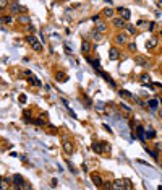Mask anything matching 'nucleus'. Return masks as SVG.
I'll list each match as a JSON object with an SVG mask.
<instances>
[{
    "mask_svg": "<svg viewBox=\"0 0 162 190\" xmlns=\"http://www.w3.org/2000/svg\"><path fill=\"white\" fill-rule=\"evenodd\" d=\"M10 12H11V15H20V13H26L28 8L26 7H23V5H20L18 2H13V3H10Z\"/></svg>",
    "mask_w": 162,
    "mask_h": 190,
    "instance_id": "obj_1",
    "label": "nucleus"
},
{
    "mask_svg": "<svg viewBox=\"0 0 162 190\" xmlns=\"http://www.w3.org/2000/svg\"><path fill=\"white\" fill-rule=\"evenodd\" d=\"M117 12L120 13V18H123L126 21V20H130V16H131V12L128 8H123V7H118L117 8Z\"/></svg>",
    "mask_w": 162,
    "mask_h": 190,
    "instance_id": "obj_2",
    "label": "nucleus"
},
{
    "mask_svg": "<svg viewBox=\"0 0 162 190\" xmlns=\"http://www.w3.org/2000/svg\"><path fill=\"white\" fill-rule=\"evenodd\" d=\"M55 80L59 83H65L68 80V75L65 72H55Z\"/></svg>",
    "mask_w": 162,
    "mask_h": 190,
    "instance_id": "obj_3",
    "label": "nucleus"
},
{
    "mask_svg": "<svg viewBox=\"0 0 162 190\" xmlns=\"http://www.w3.org/2000/svg\"><path fill=\"white\" fill-rule=\"evenodd\" d=\"M91 180L94 182V185H97V187H102V184H104L102 177L99 174H91Z\"/></svg>",
    "mask_w": 162,
    "mask_h": 190,
    "instance_id": "obj_4",
    "label": "nucleus"
},
{
    "mask_svg": "<svg viewBox=\"0 0 162 190\" xmlns=\"http://www.w3.org/2000/svg\"><path fill=\"white\" fill-rule=\"evenodd\" d=\"M18 23H21V24H29V21H31V18H29V15H26V13H21V15H18Z\"/></svg>",
    "mask_w": 162,
    "mask_h": 190,
    "instance_id": "obj_5",
    "label": "nucleus"
},
{
    "mask_svg": "<svg viewBox=\"0 0 162 190\" xmlns=\"http://www.w3.org/2000/svg\"><path fill=\"white\" fill-rule=\"evenodd\" d=\"M118 57H120V52H118L117 47H112L110 49V52H109V59L110 60H118Z\"/></svg>",
    "mask_w": 162,
    "mask_h": 190,
    "instance_id": "obj_6",
    "label": "nucleus"
},
{
    "mask_svg": "<svg viewBox=\"0 0 162 190\" xmlns=\"http://www.w3.org/2000/svg\"><path fill=\"white\" fill-rule=\"evenodd\" d=\"M112 24L115 28H126V23H125V20H123V18H113L112 20Z\"/></svg>",
    "mask_w": 162,
    "mask_h": 190,
    "instance_id": "obj_7",
    "label": "nucleus"
},
{
    "mask_svg": "<svg viewBox=\"0 0 162 190\" xmlns=\"http://www.w3.org/2000/svg\"><path fill=\"white\" fill-rule=\"evenodd\" d=\"M136 133H138V136H140V140H141V141L146 140V135H144V127H143V125L136 124Z\"/></svg>",
    "mask_w": 162,
    "mask_h": 190,
    "instance_id": "obj_8",
    "label": "nucleus"
},
{
    "mask_svg": "<svg viewBox=\"0 0 162 190\" xmlns=\"http://www.w3.org/2000/svg\"><path fill=\"white\" fill-rule=\"evenodd\" d=\"M81 52H83V54H89L91 52V42L89 41H83L81 42Z\"/></svg>",
    "mask_w": 162,
    "mask_h": 190,
    "instance_id": "obj_9",
    "label": "nucleus"
},
{
    "mask_svg": "<svg viewBox=\"0 0 162 190\" xmlns=\"http://www.w3.org/2000/svg\"><path fill=\"white\" fill-rule=\"evenodd\" d=\"M94 29L97 33H105V31H107V24H105L104 21H97V23H96V28H94Z\"/></svg>",
    "mask_w": 162,
    "mask_h": 190,
    "instance_id": "obj_10",
    "label": "nucleus"
},
{
    "mask_svg": "<svg viewBox=\"0 0 162 190\" xmlns=\"http://www.w3.org/2000/svg\"><path fill=\"white\" fill-rule=\"evenodd\" d=\"M13 182H15V187H16V189H20V187L24 184V179H23L20 174H16V176H13Z\"/></svg>",
    "mask_w": 162,
    "mask_h": 190,
    "instance_id": "obj_11",
    "label": "nucleus"
},
{
    "mask_svg": "<svg viewBox=\"0 0 162 190\" xmlns=\"http://www.w3.org/2000/svg\"><path fill=\"white\" fill-rule=\"evenodd\" d=\"M148 107L151 109V111H156V109L159 107V101L157 99H149L148 101Z\"/></svg>",
    "mask_w": 162,
    "mask_h": 190,
    "instance_id": "obj_12",
    "label": "nucleus"
},
{
    "mask_svg": "<svg viewBox=\"0 0 162 190\" xmlns=\"http://www.w3.org/2000/svg\"><path fill=\"white\" fill-rule=\"evenodd\" d=\"M92 151H94V153H97V154L104 153L102 145H101V143H97V141H94V143H92Z\"/></svg>",
    "mask_w": 162,
    "mask_h": 190,
    "instance_id": "obj_13",
    "label": "nucleus"
},
{
    "mask_svg": "<svg viewBox=\"0 0 162 190\" xmlns=\"http://www.w3.org/2000/svg\"><path fill=\"white\" fill-rule=\"evenodd\" d=\"M99 75H101V77L104 78V80H105V81L109 83V85L112 86V88H115V83H113V80H112V78H110V77H109V75H105V73H102V72H99Z\"/></svg>",
    "mask_w": 162,
    "mask_h": 190,
    "instance_id": "obj_14",
    "label": "nucleus"
},
{
    "mask_svg": "<svg viewBox=\"0 0 162 190\" xmlns=\"http://www.w3.org/2000/svg\"><path fill=\"white\" fill-rule=\"evenodd\" d=\"M115 42H117V44H120V45H123L126 42L125 34H117V36H115Z\"/></svg>",
    "mask_w": 162,
    "mask_h": 190,
    "instance_id": "obj_15",
    "label": "nucleus"
},
{
    "mask_svg": "<svg viewBox=\"0 0 162 190\" xmlns=\"http://www.w3.org/2000/svg\"><path fill=\"white\" fill-rule=\"evenodd\" d=\"M63 149H65V153L72 154L73 153V145L70 143V141H65V143H63Z\"/></svg>",
    "mask_w": 162,
    "mask_h": 190,
    "instance_id": "obj_16",
    "label": "nucleus"
},
{
    "mask_svg": "<svg viewBox=\"0 0 162 190\" xmlns=\"http://www.w3.org/2000/svg\"><path fill=\"white\" fill-rule=\"evenodd\" d=\"M135 62L138 63V65H144V67L148 65V60L144 59V57H141V55H138V57H136V59H135Z\"/></svg>",
    "mask_w": 162,
    "mask_h": 190,
    "instance_id": "obj_17",
    "label": "nucleus"
},
{
    "mask_svg": "<svg viewBox=\"0 0 162 190\" xmlns=\"http://www.w3.org/2000/svg\"><path fill=\"white\" fill-rule=\"evenodd\" d=\"M32 124H36L37 127H41V125H45V124H47V120H45L44 117H37L36 120H32Z\"/></svg>",
    "mask_w": 162,
    "mask_h": 190,
    "instance_id": "obj_18",
    "label": "nucleus"
},
{
    "mask_svg": "<svg viewBox=\"0 0 162 190\" xmlns=\"http://www.w3.org/2000/svg\"><path fill=\"white\" fill-rule=\"evenodd\" d=\"M102 15L105 16V18H112V16H113V8H105L102 12Z\"/></svg>",
    "mask_w": 162,
    "mask_h": 190,
    "instance_id": "obj_19",
    "label": "nucleus"
},
{
    "mask_svg": "<svg viewBox=\"0 0 162 190\" xmlns=\"http://www.w3.org/2000/svg\"><path fill=\"white\" fill-rule=\"evenodd\" d=\"M32 49L36 50V52H41L42 50V42H39V41H36V42H32Z\"/></svg>",
    "mask_w": 162,
    "mask_h": 190,
    "instance_id": "obj_20",
    "label": "nucleus"
},
{
    "mask_svg": "<svg viewBox=\"0 0 162 190\" xmlns=\"http://www.w3.org/2000/svg\"><path fill=\"white\" fill-rule=\"evenodd\" d=\"M110 189H123V180H115L113 185H110Z\"/></svg>",
    "mask_w": 162,
    "mask_h": 190,
    "instance_id": "obj_21",
    "label": "nucleus"
},
{
    "mask_svg": "<svg viewBox=\"0 0 162 190\" xmlns=\"http://www.w3.org/2000/svg\"><path fill=\"white\" fill-rule=\"evenodd\" d=\"M156 44H157V41H156V39H151V41L146 42V49H153V47H156Z\"/></svg>",
    "mask_w": 162,
    "mask_h": 190,
    "instance_id": "obj_22",
    "label": "nucleus"
},
{
    "mask_svg": "<svg viewBox=\"0 0 162 190\" xmlns=\"http://www.w3.org/2000/svg\"><path fill=\"white\" fill-rule=\"evenodd\" d=\"M28 81L31 83V85H34V86H41V81H37V78H34L32 75L29 77V80H28Z\"/></svg>",
    "mask_w": 162,
    "mask_h": 190,
    "instance_id": "obj_23",
    "label": "nucleus"
},
{
    "mask_svg": "<svg viewBox=\"0 0 162 190\" xmlns=\"http://www.w3.org/2000/svg\"><path fill=\"white\" fill-rule=\"evenodd\" d=\"M0 21L2 23H13V16H2V18H0Z\"/></svg>",
    "mask_w": 162,
    "mask_h": 190,
    "instance_id": "obj_24",
    "label": "nucleus"
},
{
    "mask_svg": "<svg viewBox=\"0 0 162 190\" xmlns=\"http://www.w3.org/2000/svg\"><path fill=\"white\" fill-rule=\"evenodd\" d=\"M118 94H120V96H123V98H133V96H131L126 90H120V91H118Z\"/></svg>",
    "mask_w": 162,
    "mask_h": 190,
    "instance_id": "obj_25",
    "label": "nucleus"
},
{
    "mask_svg": "<svg viewBox=\"0 0 162 190\" xmlns=\"http://www.w3.org/2000/svg\"><path fill=\"white\" fill-rule=\"evenodd\" d=\"M146 135V138H156V132L151 128V130H148V133H144Z\"/></svg>",
    "mask_w": 162,
    "mask_h": 190,
    "instance_id": "obj_26",
    "label": "nucleus"
},
{
    "mask_svg": "<svg viewBox=\"0 0 162 190\" xmlns=\"http://www.w3.org/2000/svg\"><path fill=\"white\" fill-rule=\"evenodd\" d=\"M7 7H10V3H8V0H0V10H3V8H7Z\"/></svg>",
    "mask_w": 162,
    "mask_h": 190,
    "instance_id": "obj_27",
    "label": "nucleus"
},
{
    "mask_svg": "<svg viewBox=\"0 0 162 190\" xmlns=\"http://www.w3.org/2000/svg\"><path fill=\"white\" fill-rule=\"evenodd\" d=\"M120 109L123 111V112H126V114H131V109L128 107L126 104H120Z\"/></svg>",
    "mask_w": 162,
    "mask_h": 190,
    "instance_id": "obj_28",
    "label": "nucleus"
},
{
    "mask_svg": "<svg viewBox=\"0 0 162 190\" xmlns=\"http://www.w3.org/2000/svg\"><path fill=\"white\" fill-rule=\"evenodd\" d=\"M101 145H102V149L104 151H109V149H110V143H107V141H101Z\"/></svg>",
    "mask_w": 162,
    "mask_h": 190,
    "instance_id": "obj_29",
    "label": "nucleus"
},
{
    "mask_svg": "<svg viewBox=\"0 0 162 190\" xmlns=\"http://www.w3.org/2000/svg\"><path fill=\"white\" fill-rule=\"evenodd\" d=\"M126 31L130 33V34H135V33H136V28L133 26V24H130V26H126Z\"/></svg>",
    "mask_w": 162,
    "mask_h": 190,
    "instance_id": "obj_30",
    "label": "nucleus"
},
{
    "mask_svg": "<svg viewBox=\"0 0 162 190\" xmlns=\"http://www.w3.org/2000/svg\"><path fill=\"white\" fill-rule=\"evenodd\" d=\"M36 41H37V39L34 36H26V42H28V44H32V42H36Z\"/></svg>",
    "mask_w": 162,
    "mask_h": 190,
    "instance_id": "obj_31",
    "label": "nucleus"
},
{
    "mask_svg": "<svg viewBox=\"0 0 162 190\" xmlns=\"http://www.w3.org/2000/svg\"><path fill=\"white\" fill-rule=\"evenodd\" d=\"M123 189H131V184H130V180H128V179H125V180H123Z\"/></svg>",
    "mask_w": 162,
    "mask_h": 190,
    "instance_id": "obj_32",
    "label": "nucleus"
},
{
    "mask_svg": "<svg viewBox=\"0 0 162 190\" xmlns=\"http://www.w3.org/2000/svg\"><path fill=\"white\" fill-rule=\"evenodd\" d=\"M128 49L135 52V50H136V44H135V42H130V44H128Z\"/></svg>",
    "mask_w": 162,
    "mask_h": 190,
    "instance_id": "obj_33",
    "label": "nucleus"
},
{
    "mask_svg": "<svg viewBox=\"0 0 162 190\" xmlns=\"http://www.w3.org/2000/svg\"><path fill=\"white\" fill-rule=\"evenodd\" d=\"M20 102H23V104L26 102V96H24V94H21V96H20Z\"/></svg>",
    "mask_w": 162,
    "mask_h": 190,
    "instance_id": "obj_34",
    "label": "nucleus"
},
{
    "mask_svg": "<svg viewBox=\"0 0 162 190\" xmlns=\"http://www.w3.org/2000/svg\"><path fill=\"white\" fill-rule=\"evenodd\" d=\"M141 80L148 83V81H149V77H148V75H141Z\"/></svg>",
    "mask_w": 162,
    "mask_h": 190,
    "instance_id": "obj_35",
    "label": "nucleus"
},
{
    "mask_svg": "<svg viewBox=\"0 0 162 190\" xmlns=\"http://www.w3.org/2000/svg\"><path fill=\"white\" fill-rule=\"evenodd\" d=\"M91 20H92V21H94V23H97V21H99V15H94V16H92V18H91Z\"/></svg>",
    "mask_w": 162,
    "mask_h": 190,
    "instance_id": "obj_36",
    "label": "nucleus"
},
{
    "mask_svg": "<svg viewBox=\"0 0 162 190\" xmlns=\"http://www.w3.org/2000/svg\"><path fill=\"white\" fill-rule=\"evenodd\" d=\"M159 115H161V117H162V111H159Z\"/></svg>",
    "mask_w": 162,
    "mask_h": 190,
    "instance_id": "obj_37",
    "label": "nucleus"
}]
</instances>
